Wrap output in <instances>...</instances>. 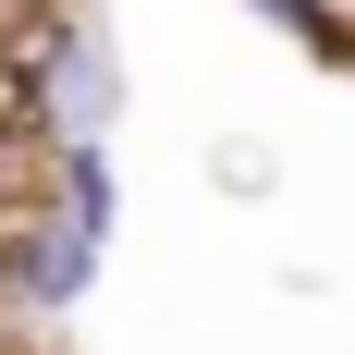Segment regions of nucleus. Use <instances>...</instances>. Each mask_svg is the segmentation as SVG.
<instances>
[{"instance_id": "obj_1", "label": "nucleus", "mask_w": 355, "mask_h": 355, "mask_svg": "<svg viewBox=\"0 0 355 355\" xmlns=\"http://www.w3.org/2000/svg\"><path fill=\"white\" fill-rule=\"evenodd\" d=\"M25 123H37V73H25V62H0V147L25 135Z\"/></svg>"}]
</instances>
